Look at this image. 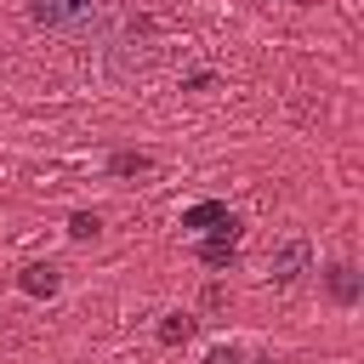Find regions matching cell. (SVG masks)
<instances>
[{"instance_id":"ba28073f","label":"cell","mask_w":364,"mask_h":364,"mask_svg":"<svg viewBox=\"0 0 364 364\" xmlns=\"http://www.w3.org/2000/svg\"><path fill=\"white\" fill-rule=\"evenodd\" d=\"M148 165H154V159H148L142 148H119V154L108 159V171H114V176H136V171H148Z\"/></svg>"},{"instance_id":"30bf717a","label":"cell","mask_w":364,"mask_h":364,"mask_svg":"<svg viewBox=\"0 0 364 364\" xmlns=\"http://www.w3.org/2000/svg\"><path fill=\"white\" fill-rule=\"evenodd\" d=\"M205 364H245V353H239V347H210Z\"/></svg>"},{"instance_id":"9c48e42d","label":"cell","mask_w":364,"mask_h":364,"mask_svg":"<svg viewBox=\"0 0 364 364\" xmlns=\"http://www.w3.org/2000/svg\"><path fill=\"white\" fill-rule=\"evenodd\" d=\"M97 233H102V222H97L91 210H74V216H68V239H97Z\"/></svg>"},{"instance_id":"52a82bcc","label":"cell","mask_w":364,"mask_h":364,"mask_svg":"<svg viewBox=\"0 0 364 364\" xmlns=\"http://www.w3.org/2000/svg\"><path fill=\"white\" fill-rule=\"evenodd\" d=\"M154 336H159V341H165V347H182V341H188V336H193V313H165V318H159V330H154Z\"/></svg>"},{"instance_id":"3957f363","label":"cell","mask_w":364,"mask_h":364,"mask_svg":"<svg viewBox=\"0 0 364 364\" xmlns=\"http://www.w3.org/2000/svg\"><path fill=\"white\" fill-rule=\"evenodd\" d=\"M233 245H239V216H222L216 233L199 245V262L205 267H233Z\"/></svg>"},{"instance_id":"277c9868","label":"cell","mask_w":364,"mask_h":364,"mask_svg":"<svg viewBox=\"0 0 364 364\" xmlns=\"http://www.w3.org/2000/svg\"><path fill=\"white\" fill-rule=\"evenodd\" d=\"M324 284H330V301H336V307H353V301H358V273H353V262H330Z\"/></svg>"},{"instance_id":"5b68a950","label":"cell","mask_w":364,"mask_h":364,"mask_svg":"<svg viewBox=\"0 0 364 364\" xmlns=\"http://www.w3.org/2000/svg\"><path fill=\"white\" fill-rule=\"evenodd\" d=\"M17 284H23V296H57V284H63V279H57V267H51V262H34V267H23V273H17Z\"/></svg>"},{"instance_id":"6da1fadb","label":"cell","mask_w":364,"mask_h":364,"mask_svg":"<svg viewBox=\"0 0 364 364\" xmlns=\"http://www.w3.org/2000/svg\"><path fill=\"white\" fill-rule=\"evenodd\" d=\"M102 11H108V0H28V17L57 34H91L102 23Z\"/></svg>"},{"instance_id":"8992f818","label":"cell","mask_w":364,"mask_h":364,"mask_svg":"<svg viewBox=\"0 0 364 364\" xmlns=\"http://www.w3.org/2000/svg\"><path fill=\"white\" fill-rule=\"evenodd\" d=\"M222 216H228V205H222V199H199V205H188V210H182V228H216Z\"/></svg>"},{"instance_id":"7a4b0ae2","label":"cell","mask_w":364,"mask_h":364,"mask_svg":"<svg viewBox=\"0 0 364 364\" xmlns=\"http://www.w3.org/2000/svg\"><path fill=\"white\" fill-rule=\"evenodd\" d=\"M307 267H313V245H307V233L279 239V245H273V256H267V279H273V284H296Z\"/></svg>"},{"instance_id":"8fae6325","label":"cell","mask_w":364,"mask_h":364,"mask_svg":"<svg viewBox=\"0 0 364 364\" xmlns=\"http://www.w3.org/2000/svg\"><path fill=\"white\" fill-rule=\"evenodd\" d=\"M245 364H279V358H273V353H262V358H245Z\"/></svg>"}]
</instances>
